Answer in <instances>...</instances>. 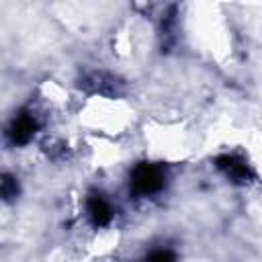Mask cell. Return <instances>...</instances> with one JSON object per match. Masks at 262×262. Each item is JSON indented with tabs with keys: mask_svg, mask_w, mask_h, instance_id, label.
I'll use <instances>...</instances> for the list:
<instances>
[{
	"mask_svg": "<svg viewBox=\"0 0 262 262\" xmlns=\"http://www.w3.org/2000/svg\"><path fill=\"white\" fill-rule=\"evenodd\" d=\"M16 192H18V186H16V180H14L12 176H8V174H4V178H2V196H4L6 201H10L12 196H16Z\"/></svg>",
	"mask_w": 262,
	"mask_h": 262,
	"instance_id": "obj_5",
	"label": "cell"
},
{
	"mask_svg": "<svg viewBox=\"0 0 262 262\" xmlns=\"http://www.w3.org/2000/svg\"><path fill=\"white\" fill-rule=\"evenodd\" d=\"M145 262H176V260H174V254L172 252H168V250H156V252H151L145 258Z\"/></svg>",
	"mask_w": 262,
	"mask_h": 262,
	"instance_id": "obj_6",
	"label": "cell"
},
{
	"mask_svg": "<svg viewBox=\"0 0 262 262\" xmlns=\"http://www.w3.org/2000/svg\"><path fill=\"white\" fill-rule=\"evenodd\" d=\"M164 186V172L156 164H139L131 174V188L137 194H151Z\"/></svg>",
	"mask_w": 262,
	"mask_h": 262,
	"instance_id": "obj_1",
	"label": "cell"
},
{
	"mask_svg": "<svg viewBox=\"0 0 262 262\" xmlns=\"http://www.w3.org/2000/svg\"><path fill=\"white\" fill-rule=\"evenodd\" d=\"M88 215L94 225H106L113 219V209L100 194H92L88 199Z\"/></svg>",
	"mask_w": 262,
	"mask_h": 262,
	"instance_id": "obj_4",
	"label": "cell"
},
{
	"mask_svg": "<svg viewBox=\"0 0 262 262\" xmlns=\"http://www.w3.org/2000/svg\"><path fill=\"white\" fill-rule=\"evenodd\" d=\"M217 168L225 176H229L231 180H235V182H246L250 178L248 166L239 158H235V156H221V158H217Z\"/></svg>",
	"mask_w": 262,
	"mask_h": 262,
	"instance_id": "obj_3",
	"label": "cell"
},
{
	"mask_svg": "<svg viewBox=\"0 0 262 262\" xmlns=\"http://www.w3.org/2000/svg\"><path fill=\"white\" fill-rule=\"evenodd\" d=\"M35 129H37V121L31 115L20 113V115L14 117L12 125L8 127V137L12 139V143L23 145V143H27L35 135Z\"/></svg>",
	"mask_w": 262,
	"mask_h": 262,
	"instance_id": "obj_2",
	"label": "cell"
}]
</instances>
